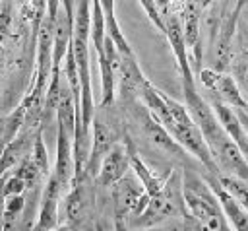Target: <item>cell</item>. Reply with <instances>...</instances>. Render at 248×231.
Masks as SVG:
<instances>
[{
  "instance_id": "obj_1",
  "label": "cell",
  "mask_w": 248,
  "mask_h": 231,
  "mask_svg": "<svg viewBox=\"0 0 248 231\" xmlns=\"http://www.w3.org/2000/svg\"><path fill=\"white\" fill-rule=\"evenodd\" d=\"M182 192L186 206L182 231H234L205 177L186 171L182 175Z\"/></svg>"
},
{
  "instance_id": "obj_2",
  "label": "cell",
  "mask_w": 248,
  "mask_h": 231,
  "mask_svg": "<svg viewBox=\"0 0 248 231\" xmlns=\"http://www.w3.org/2000/svg\"><path fill=\"white\" fill-rule=\"evenodd\" d=\"M184 214H186V206H184V192H182V173L172 171L169 173L165 186L157 194L149 196L145 210L138 217H134V225L140 229L153 227L169 219L182 217Z\"/></svg>"
},
{
  "instance_id": "obj_3",
  "label": "cell",
  "mask_w": 248,
  "mask_h": 231,
  "mask_svg": "<svg viewBox=\"0 0 248 231\" xmlns=\"http://www.w3.org/2000/svg\"><path fill=\"white\" fill-rule=\"evenodd\" d=\"M110 188H112L114 215H116V221H118L120 227L128 217H132V219L138 217L149 202V194L145 192L140 179L130 177L128 173L118 182H114Z\"/></svg>"
},
{
  "instance_id": "obj_4",
  "label": "cell",
  "mask_w": 248,
  "mask_h": 231,
  "mask_svg": "<svg viewBox=\"0 0 248 231\" xmlns=\"http://www.w3.org/2000/svg\"><path fill=\"white\" fill-rule=\"evenodd\" d=\"M238 16L240 12L236 8H232L229 14L225 12L219 19L217 31L211 45V68L217 72H229V64L232 58V39L236 33V23H238Z\"/></svg>"
},
{
  "instance_id": "obj_5",
  "label": "cell",
  "mask_w": 248,
  "mask_h": 231,
  "mask_svg": "<svg viewBox=\"0 0 248 231\" xmlns=\"http://www.w3.org/2000/svg\"><path fill=\"white\" fill-rule=\"evenodd\" d=\"M66 194V188L56 181L54 175H50L45 182L43 194H41V206L37 212V219L29 231H52L60 225V200Z\"/></svg>"
},
{
  "instance_id": "obj_6",
  "label": "cell",
  "mask_w": 248,
  "mask_h": 231,
  "mask_svg": "<svg viewBox=\"0 0 248 231\" xmlns=\"http://www.w3.org/2000/svg\"><path fill=\"white\" fill-rule=\"evenodd\" d=\"M97 62L101 72V105L107 107L116 97V83L120 76V52L108 35L105 39V50L97 54Z\"/></svg>"
},
{
  "instance_id": "obj_7",
  "label": "cell",
  "mask_w": 248,
  "mask_h": 231,
  "mask_svg": "<svg viewBox=\"0 0 248 231\" xmlns=\"http://www.w3.org/2000/svg\"><path fill=\"white\" fill-rule=\"evenodd\" d=\"M136 118H138L140 126H141L143 136H145L153 146H157L161 151L170 153V155H174V157H184V155L188 153V151L167 132V128L153 116V113H151L143 103L138 107Z\"/></svg>"
},
{
  "instance_id": "obj_8",
  "label": "cell",
  "mask_w": 248,
  "mask_h": 231,
  "mask_svg": "<svg viewBox=\"0 0 248 231\" xmlns=\"http://www.w3.org/2000/svg\"><path fill=\"white\" fill-rule=\"evenodd\" d=\"M130 151H132L130 140H126L124 144L116 142L110 148V151L105 155L99 173L95 177V182L99 186H112L114 182H118L130 169Z\"/></svg>"
},
{
  "instance_id": "obj_9",
  "label": "cell",
  "mask_w": 248,
  "mask_h": 231,
  "mask_svg": "<svg viewBox=\"0 0 248 231\" xmlns=\"http://www.w3.org/2000/svg\"><path fill=\"white\" fill-rule=\"evenodd\" d=\"M116 144V136L112 132V128L108 126L107 120H103L97 113L93 118V126H91V149H89V157L85 163V173H89L93 179L99 173V167L105 159V155L110 151V148Z\"/></svg>"
},
{
  "instance_id": "obj_10",
  "label": "cell",
  "mask_w": 248,
  "mask_h": 231,
  "mask_svg": "<svg viewBox=\"0 0 248 231\" xmlns=\"http://www.w3.org/2000/svg\"><path fill=\"white\" fill-rule=\"evenodd\" d=\"M205 181H207V184L211 186V190L215 192V196L219 198L221 208H223V212H225V215H227L231 227H232L234 231H248V210H244V208L221 186V182L217 181L215 175L209 173V175L205 177Z\"/></svg>"
},
{
  "instance_id": "obj_11",
  "label": "cell",
  "mask_w": 248,
  "mask_h": 231,
  "mask_svg": "<svg viewBox=\"0 0 248 231\" xmlns=\"http://www.w3.org/2000/svg\"><path fill=\"white\" fill-rule=\"evenodd\" d=\"M211 93L215 95L213 99H217V101H221V103H225L232 109H248V103H246L240 87L236 85L234 78L229 72H221L219 82H217V85Z\"/></svg>"
},
{
  "instance_id": "obj_12",
  "label": "cell",
  "mask_w": 248,
  "mask_h": 231,
  "mask_svg": "<svg viewBox=\"0 0 248 231\" xmlns=\"http://www.w3.org/2000/svg\"><path fill=\"white\" fill-rule=\"evenodd\" d=\"M130 167H132V171H134V175L140 179V182L143 184V188H145V192L149 194V196H153V194H157L163 186H165V181H167V177L163 179V177H159V175H155V171H151L145 163H143V159L136 153V149H134V146H132V151H130Z\"/></svg>"
},
{
  "instance_id": "obj_13",
  "label": "cell",
  "mask_w": 248,
  "mask_h": 231,
  "mask_svg": "<svg viewBox=\"0 0 248 231\" xmlns=\"http://www.w3.org/2000/svg\"><path fill=\"white\" fill-rule=\"evenodd\" d=\"M105 39H107V21L105 12L99 0H91V43L97 54L105 50Z\"/></svg>"
},
{
  "instance_id": "obj_14",
  "label": "cell",
  "mask_w": 248,
  "mask_h": 231,
  "mask_svg": "<svg viewBox=\"0 0 248 231\" xmlns=\"http://www.w3.org/2000/svg\"><path fill=\"white\" fill-rule=\"evenodd\" d=\"M229 74L234 78L236 85L240 87L246 103H248V47L236 54H232L229 64Z\"/></svg>"
},
{
  "instance_id": "obj_15",
  "label": "cell",
  "mask_w": 248,
  "mask_h": 231,
  "mask_svg": "<svg viewBox=\"0 0 248 231\" xmlns=\"http://www.w3.org/2000/svg\"><path fill=\"white\" fill-rule=\"evenodd\" d=\"M25 194H16V196H6L4 204V231H16L17 221L21 219V214L25 210Z\"/></svg>"
},
{
  "instance_id": "obj_16",
  "label": "cell",
  "mask_w": 248,
  "mask_h": 231,
  "mask_svg": "<svg viewBox=\"0 0 248 231\" xmlns=\"http://www.w3.org/2000/svg\"><path fill=\"white\" fill-rule=\"evenodd\" d=\"M217 181L221 182V186H223L244 210H248V182H246V181H242V179H238V177H232V175H225V173H221V175L217 177Z\"/></svg>"
},
{
  "instance_id": "obj_17",
  "label": "cell",
  "mask_w": 248,
  "mask_h": 231,
  "mask_svg": "<svg viewBox=\"0 0 248 231\" xmlns=\"http://www.w3.org/2000/svg\"><path fill=\"white\" fill-rule=\"evenodd\" d=\"M29 157L33 159V163L39 167V171L43 173V177H50V163H48V153H46V146H45V140H43V134L41 130L37 132L35 140H33V148H31V153Z\"/></svg>"
},
{
  "instance_id": "obj_18",
  "label": "cell",
  "mask_w": 248,
  "mask_h": 231,
  "mask_svg": "<svg viewBox=\"0 0 248 231\" xmlns=\"http://www.w3.org/2000/svg\"><path fill=\"white\" fill-rule=\"evenodd\" d=\"M140 2V6L143 8V12H145V16L149 17V21L161 31V33H165V16H163V12L159 10V6H157V2L155 0H138Z\"/></svg>"
},
{
  "instance_id": "obj_19",
  "label": "cell",
  "mask_w": 248,
  "mask_h": 231,
  "mask_svg": "<svg viewBox=\"0 0 248 231\" xmlns=\"http://www.w3.org/2000/svg\"><path fill=\"white\" fill-rule=\"evenodd\" d=\"M140 231H182V217L169 219V221L159 223V225H153V227H143Z\"/></svg>"
},
{
  "instance_id": "obj_20",
  "label": "cell",
  "mask_w": 248,
  "mask_h": 231,
  "mask_svg": "<svg viewBox=\"0 0 248 231\" xmlns=\"http://www.w3.org/2000/svg\"><path fill=\"white\" fill-rule=\"evenodd\" d=\"M6 175L0 177V231H4V204H6V194H4V184H6Z\"/></svg>"
},
{
  "instance_id": "obj_21",
  "label": "cell",
  "mask_w": 248,
  "mask_h": 231,
  "mask_svg": "<svg viewBox=\"0 0 248 231\" xmlns=\"http://www.w3.org/2000/svg\"><path fill=\"white\" fill-rule=\"evenodd\" d=\"M155 2H157L159 10L163 12V16H165V14H169V10H170V2H172V0H155Z\"/></svg>"
},
{
  "instance_id": "obj_22",
  "label": "cell",
  "mask_w": 248,
  "mask_h": 231,
  "mask_svg": "<svg viewBox=\"0 0 248 231\" xmlns=\"http://www.w3.org/2000/svg\"><path fill=\"white\" fill-rule=\"evenodd\" d=\"M52 231H81V229H78V227H74V225H70V223H64V225H58V227L52 229Z\"/></svg>"
},
{
  "instance_id": "obj_23",
  "label": "cell",
  "mask_w": 248,
  "mask_h": 231,
  "mask_svg": "<svg viewBox=\"0 0 248 231\" xmlns=\"http://www.w3.org/2000/svg\"><path fill=\"white\" fill-rule=\"evenodd\" d=\"M244 6H248V0H236V4H234V8H236L238 12H242Z\"/></svg>"
},
{
  "instance_id": "obj_24",
  "label": "cell",
  "mask_w": 248,
  "mask_h": 231,
  "mask_svg": "<svg viewBox=\"0 0 248 231\" xmlns=\"http://www.w3.org/2000/svg\"><path fill=\"white\" fill-rule=\"evenodd\" d=\"M215 2H217V0H202V6H203V10H207V8H211Z\"/></svg>"
},
{
  "instance_id": "obj_25",
  "label": "cell",
  "mask_w": 248,
  "mask_h": 231,
  "mask_svg": "<svg viewBox=\"0 0 248 231\" xmlns=\"http://www.w3.org/2000/svg\"><path fill=\"white\" fill-rule=\"evenodd\" d=\"M4 128H6V118H0V134H4Z\"/></svg>"
},
{
  "instance_id": "obj_26",
  "label": "cell",
  "mask_w": 248,
  "mask_h": 231,
  "mask_svg": "<svg viewBox=\"0 0 248 231\" xmlns=\"http://www.w3.org/2000/svg\"><path fill=\"white\" fill-rule=\"evenodd\" d=\"M2 2H4V0H0V4H2Z\"/></svg>"
}]
</instances>
